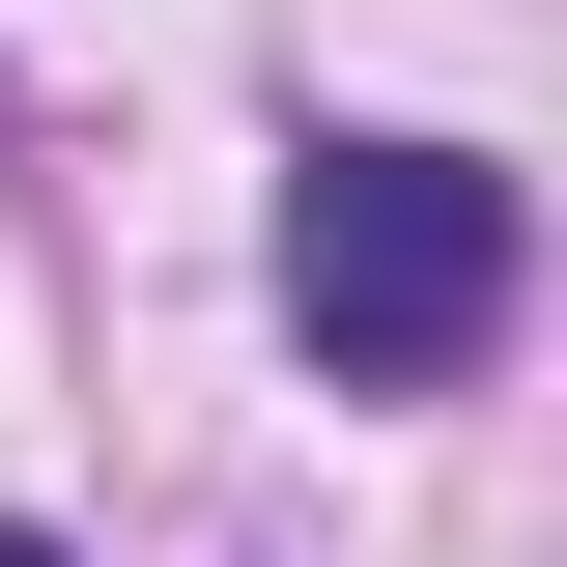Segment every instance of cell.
Wrapping results in <instances>:
<instances>
[{
	"instance_id": "1",
	"label": "cell",
	"mask_w": 567,
	"mask_h": 567,
	"mask_svg": "<svg viewBox=\"0 0 567 567\" xmlns=\"http://www.w3.org/2000/svg\"><path fill=\"white\" fill-rule=\"evenodd\" d=\"M511 284H539V199H511L483 142H312L284 171V341L341 369V398H454L511 341Z\"/></svg>"
},
{
	"instance_id": "2",
	"label": "cell",
	"mask_w": 567,
	"mask_h": 567,
	"mask_svg": "<svg viewBox=\"0 0 567 567\" xmlns=\"http://www.w3.org/2000/svg\"><path fill=\"white\" fill-rule=\"evenodd\" d=\"M0 567H58V539H29V511H0Z\"/></svg>"
}]
</instances>
